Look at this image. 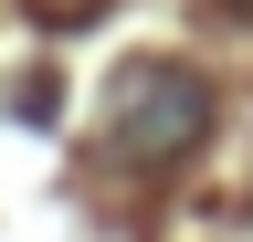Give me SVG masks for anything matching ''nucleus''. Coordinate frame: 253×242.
I'll return each instance as SVG.
<instances>
[{
    "label": "nucleus",
    "mask_w": 253,
    "mask_h": 242,
    "mask_svg": "<svg viewBox=\"0 0 253 242\" xmlns=\"http://www.w3.org/2000/svg\"><path fill=\"white\" fill-rule=\"evenodd\" d=\"M211 137V84L169 64V53H137L116 84H106V116H95V147L116 169H179L190 147Z\"/></svg>",
    "instance_id": "obj_1"
},
{
    "label": "nucleus",
    "mask_w": 253,
    "mask_h": 242,
    "mask_svg": "<svg viewBox=\"0 0 253 242\" xmlns=\"http://www.w3.org/2000/svg\"><path fill=\"white\" fill-rule=\"evenodd\" d=\"M211 11H221V21H243V32H253V0H211Z\"/></svg>",
    "instance_id": "obj_3"
},
{
    "label": "nucleus",
    "mask_w": 253,
    "mask_h": 242,
    "mask_svg": "<svg viewBox=\"0 0 253 242\" xmlns=\"http://www.w3.org/2000/svg\"><path fill=\"white\" fill-rule=\"evenodd\" d=\"M32 11H42V21H95L106 0H32Z\"/></svg>",
    "instance_id": "obj_2"
}]
</instances>
